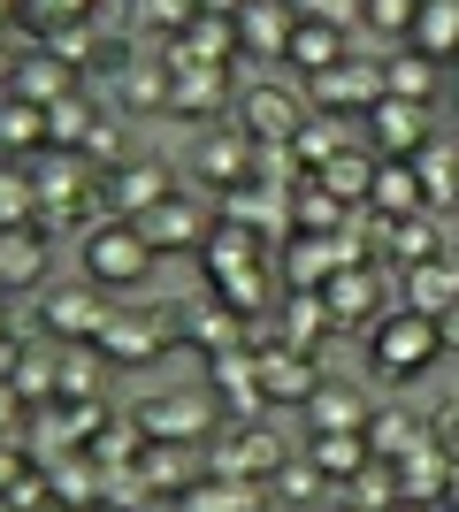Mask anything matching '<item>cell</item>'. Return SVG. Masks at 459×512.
Here are the masks:
<instances>
[{"mask_svg":"<svg viewBox=\"0 0 459 512\" xmlns=\"http://www.w3.org/2000/svg\"><path fill=\"white\" fill-rule=\"evenodd\" d=\"M153 245H146V230H138L131 214H108V222H92L85 237H77V268H85V283L92 291H131V283H146L153 276Z\"/></svg>","mask_w":459,"mask_h":512,"instance_id":"cell-1","label":"cell"},{"mask_svg":"<svg viewBox=\"0 0 459 512\" xmlns=\"http://www.w3.org/2000/svg\"><path fill=\"white\" fill-rule=\"evenodd\" d=\"M444 352V329L429 314H414V306H398V314H383L368 329V360H375V375L383 383H414L421 367Z\"/></svg>","mask_w":459,"mask_h":512,"instance_id":"cell-2","label":"cell"},{"mask_svg":"<svg viewBox=\"0 0 459 512\" xmlns=\"http://www.w3.org/2000/svg\"><path fill=\"white\" fill-rule=\"evenodd\" d=\"M39 321H46V344H92L100 321H108V291H92V283H46Z\"/></svg>","mask_w":459,"mask_h":512,"instance_id":"cell-3","label":"cell"},{"mask_svg":"<svg viewBox=\"0 0 459 512\" xmlns=\"http://www.w3.org/2000/svg\"><path fill=\"white\" fill-rule=\"evenodd\" d=\"M169 321H176V314H108L92 344H100V360H108V367H153V360L176 344Z\"/></svg>","mask_w":459,"mask_h":512,"instance_id":"cell-4","label":"cell"},{"mask_svg":"<svg viewBox=\"0 0 459 512\" xmlns=\"http://www.w3.org/2000/svg\"><path fill=\"white\" fill-rule=\"evenodd\" d=\"M383 100V62H337L322 69V77H306V107L314 115H368V107Z\"/></svg>","mask_w":459,"mask_h":512,"instance_id":"cell-5","label":"cell"},{"mask_svg":"<svg viewBox=\"0 0 459 512\" xmlns=\"http://www.w3.org/2000/svg\"><path fill=\"white\" fill-rule=\"evenodd\" d=\"M360 123H368V153H375V161H414V153L429 146V107L391 100V92H383Z\"/></svg>","mask_w":459,"mask_h":512,"instance_id":"cell-6","label":"cell"},{"mask_svg":"<svg viewBox=\"0 0 459 512\" xmlns=\"http://www.w3.org/2000/svg\"><path fill=\"white\" fill-rule=\"evenodd\" d=\"M138 230H146V245H153V253H184V245H207V237H215L222 222H207V214H199V199L169 192L161 207H146V214H138Z\"/></svg>","mask_w":459,"mask_h":512,"instance_id":"cell-7","label":"cell"},{"mask_svg":"<svg viewBox=\"0 0 459 512\" xmlns=\"http://www.w3.org/2000/svg\"><path fill=\"white\" fill-rule=\"evenodd\" d=\"M85 85L77 69L46 46V54H23V62H8V100H23V107H62L69 92Z\"/></svg>","mask_w":459,"mask_h":512,"instance_id":"cell-8","label":"cell"},{"mask_svg":"<svg viewBox=\"0 0 459 512\" xmlns=\"http://www.w3.org/2000/svg\"><path fill=\"white\" fill-rule=\"evenodd\" d=\"M284 459H291V451L276 444L268 428H230V436H222V451L207 459V474H222V482H238V474H245V482H268Z\"/></svg>","mask_w":459,"mask_h":512,"instance_id":"cell-9","label":"cell"},{"mask_svg":"<svg viewBox=\"0 0 459 512\" xmlns=\"http://www.w3.org/2000/svg\"><path fill=\"white\" fill-rule=\"evenodd\" d=\"M299 130H306V107L291 100V92H276V85L245 92V138H253V146H291Z\"/></svg>","mask_w":459,"mask_h":512,"instance_id":"cell-10","label":"cell"},{"mask_svg":"<svg viewBox=\"0 0 459 512\" xmlns=\"http://www.w3.org/2000/svg\"><path fill=\"white\" fill-rule=\"evenodd\" d=\"M253 360H261V398H276V406H299V413H306V398L322 390L314 360H306V352H291V344H268V352H253Z\"/></svg>","mask_w":459,"mask_h":512,"instance_id":"cell-11","label":"cell"},{"mask_svg":"<svg viewBox=\"0 0 459 512\" xmlns=\"http://www.w3.org/2000/svg\"><path fill=\"white\" fill-rule=\"evenodd\" d=\"M230 23H238V46H245V54H268V62H284V54H291V31H299V16H291L284 0H245Z\"/></svg>","mask_w":459,"mask_h":512,"instance_id":"cell-12","label":"cell"},{"mask_svg":"<svg viewBox=\"0 0 459 512\" xmlns=\"http://www.w3.org/2000/svg\"><path fill=\"white\" fill-rule=\"evenodd\" d=\"M368 390H352V383H322L314 398H306V428L314 436H360L368 428Z\"/></svg>","mask_w":459,"mask_h":512,"instance_id":"cell-13","label":"cell"},{"mask_svg":"<svg viewBox=\"0 0 459 512\" xmlns=\"http://www.w3.org/2000/svg\"><path fill=\"white\" fill-rule=\"evenodd\" d=\"M383 92L437 115V100H444V62H429V54H414V46H398L391 62H383Z\"/></svg>","mask_w":459,"mask_h":512,"instance_id":"cell-14","label":"cell"},{"mask_svg":"<svg viewBox=\"0 0 459 512\" xmlns=\"http://www.w3.org/2000/svg\"><path fill=\"white\" fill-rule=\"evenodd\" d=\"M406 46L452 69V62H459V0H421V8H414V31H406Z\"/></svg>","mask_w":459,"mask_h":512,"instance_id":"cell-15","label":"cell"},{"mask_svg":"<svg viewBox=\"0 0 459 512\" xmlns=\"http://www.w3.org/2000/svg\"><path fill=\"white\" fill-rule=\"evenodd\" d=\"M322 299H329V314H337V329H345V321H360V314L375 321V306H383V283H375V268L345 260V268L322 283Z\"/></svg>","mask_w":459,"mask_h":512,"instance_id":"cell-16","label":"cell"},{"mask_svg":"<svg viewBox=\"0 0 459 512\" xmlns=\"http://www.w3.org/2000/svg\"><path fill=\"white\" fill-rule=\"evenodd\" d=\"M176 92H169V115H215L222 100H230V85H222L215 62H169Z\"/></svg>","mask_w":459,"mask_h":512,"instance_id":"cell-17","label":"cell"},{"mask_svg":"<svg viewBox=\"0 0 459 512\" xmlns=\"http://www.w3.org/2000/svg\"><path fill=\"white\" fill-rule=\"evenodd\" d=\"M391 467H398V497H414V505H421V497L437 505V497L452 490V459H444V451L429 444V436H421V444L406 451V459H391Z\"/></svg>","mask_w":459,"mask_h":512,"instance_id":"cell-18","label":"cell"},{"mask_svg":"<svg viewBox=\"0 0 459 512\" xmlns=\"http://www.w3.org/2000/svg\"><path fill=\"white\" fill-rule=\"evenodd\" d=\"M345 54H352V39L337 31V23L299 16V31H291V54H284V62H291V69H306V77H322V69H337Z\"/></svg>","mask_w":459,"mask_h":512,"instance_id":"cell-19","label":"cell"},{"mask_svg":"<svg viewBox=\"0 0 459 512\" xmlns=\"http://www.w3.org/2000/svg\"><path fill=\"white\" fill-rule=\"evenodd\" d=\"M46 283V230H8L0 237V291H39Z\"/></svg>","mask_w":459,"mask_h":512,"instance_id":"cell-20","label":"cell"},{"mask_svg":"<svg viewBox=\"0 0 459 512\" xmlns=\"http://www.w3.org/2000/svg\"><path fill=\"white\" fill-rule=\"evenodd\" d=\"M368 207H383V222L429 214V199H421V176H414V161H375V192H368Z\"/></svg>","mask_w":459,"mask_h":512,"instance_id":"cell-21","label":"cell"},{"mask_svg":"<svg viewBox=\"0 0 459 512\" xmlns=\"http://www.w3.org/2000/svg\"><path fill=\"white\" fill-rule=\"evenodd\" d=\"M391 268L406 276V268H429V260H444V230H437V214H406V222H391Z\"/></svg>","mask_w":459,"mask_h":512,"instance_id":"cell-22","label":"cell"},{"mask_svg":"<svg viewBox=\"0 0 459 512\" xmlns=\"http://www.w3.org/2000/svg\"><path fill=\"white\" fill-rule=\"evenodd\" d=\"M406 306L429 321H444L459 306V268L452 260H429V268H406Z\"/></svg>","mask_w":459,"mask_h":512,"instance_id":"cell-23","label":"cell"},{"mask_svg":"<svg viewBox=\"0 0 459 512\" xmlns=\"http://www.w3.org/2000/svg\"><path fill=\"white\" fill-rule=\"evenodd\" d=\"M414 176H421V199H429V214H444V207H459V146H429L414 153Z\"/></svg>","mask_w":459,"mask_h":512,"instance_id":"cell-24","label":"cell"},{"mask_svg":"<svg viewBox=\"0 0 459 512\" xmlns=\"http://www.w3.org/2000/svg\"><path fill=\"white\" fill-rule=\"evenodd\" d=\"M199 176L222 184V192H245L253 184V138H207L199 146Z\"/></svg>","mask_w":459,"mask_h":512,"instance_id":"cell-25","label":"cell"},{"mask_svg":"<svg viewBox=\"0 0 459 512\" xmlns=\"http://www.w3.org/2000/svg\"><path fill=\"white\" fill-rule=\"evenodd\" d=\"M108 199H115V207H123V214L138 222L146 207H161V199H169V169H161V161H131V169H123V176L108 184Z\"/></svg>","mask_w":459,"mask_h":512,"instance_id":"cell-26","label":"cell"},{"mask_svg":"<svg viewBox=\"0 0 459 512\" xmlns=\"http://www.w3.org/2000/svg\"><path fill=\"white\" fill-rule=\"evenodd\" d=\"M92 123H100V92H85V85H77L62 107H46V146L77 153V146H85V130H92Z\"/></svg>","mask_w":459,"mask_h":512,"instance_id":"cell-27","label":"cell"},{"mask_svg":"<svg viewBox=\"0 0 459 512\" xmlns=\"http://www.w3.org/2000/svg\"><path fill=\"white\" fill-rule=\"evenodd\" d=\"M8 230H39V184L16 161H0V237Z\"/></svg>","mask_w":459,"mask_h":512,"instance_id":"cell-28","label":"cell"},{"mask_svg":"<svg viewBox=\"0 0 459 512\" xmlns=\"http://www.w3.org/2000/svg\"><path fill=\"white\" fill-rule=\"evenodd\" d=\"M138 428H146V436H207V428H215V406H207V398H184V406H138Z\"/></svg>","mask_w":459,"mask_h":512,"instance_id":"cell-29","label":"cell"},{"mask_svg":"<svg viewBox=\"0 0 459 512\" xmlns=\"http://www.w3.org/2000/svg\"><path fill=\"white\" fill-rule=\"evenodd\" d=\"M329 329H337V314H329L322 291H306V299H291V306H284V344H291V352H314Z\"/></svg>","mask_w":459,"mask_h":512,"instance_id":"cell-30","label":"cell"},{"mask_svg":"<svg viewBox=\"0 0 459 512\" xmlns=\"http://www.w3.org/2000/svg\"><path fill=\"white\" fill-rule=\"evenodd\" d=\"M306 459H314L329 482H352V474L368 467L375 451H368V428H360V436H314V451H306Z\"/></svg>","mask_w":459,"mask_h":512,"instance_id":"cell-31","label":"cell"},{"mask_svg":"<svg viewBox=\"0 0 459 512\" xmlns=\"http://www.w3.org/2000/svg\"><path fill=\"white\" fill-rule=\"evenodd\" d=\"M322 490H329V474L314 467V459H299V451H291L284 467L268 474V497H276V505H314Z\"/></svg>","mask_w":459,"mask_h":512,"instance_id":"cell-32","label":"cell"},{"mask_svg":"<svg viewBox=\"0 0 459 512\" xmlns=\"http://www.w3.org/2000/svg\"><path fill=\"white\" fill-rule=\"evenodd\" d=\"M322 192H329V199H368V192H375V153H368V146L337 153V161L322 169Z\"/></svg>","mask_w":459,"mask_h":512,"instance_id":"cell-33","label":"cell"},{"mask_svg":"<svg viewBox=\"0 0 459 512\" xmlns=\"http://www.w3.org/2000/svg\"><path fill=\"white\" fill-rule=\"evenodd\" d=\"M169 92H176V77H169V69L138 62L131 77H123V100H115V107H131V115H153V107H169Z\"/></svg>","mask_w":459,"mask_h":512,"instance_id":"cell-34","label":"cell"},{"mask_svg":"<svg viewBox=\"0 0 459 512\" xmlns=\"http://www.w3.org/2000/svg\"><path fill=\"white\" fill-rule=\"evenodd\" d=\"M291 153L306 161V176H322L329 161H337V153H352V146H345V130H337V123H306L299 138H291Z\"/></svg>","mask_w":459,"mask_h":512,"instance_id":"cell-35","label":"cell"},{"mask_svg":"<svg viewBox=\"0 0 459 512\" xmlns=\"http://www.w3.org/2000/svg\"><path fill=\"white\" fill-rule=\"evenodd\" d=\"M0 138H8V146H46V107H23V100H8V92H0Z\"/></svg>","mask_w":459,"mask_h":512,"instance_id":"cell-36","label":"cell"},{"mask_svg":"<svg viewBox=\"0 0 459 512\" xmlns=\"http://www.w3.org/2000/svg\"><path fill=\"white\" fill-rule=\"evenodd\" d=\"M92 161V169H108V161H123L131 169V146H123V123H115V107H100V123L85 130V146H77Z\"/></svg>","mask_w":459,"mask_h":512,"instance_id":"cell-37","label":"cell"},{"mask_svg":"<svg viewBox=\"0 0 459 512\" xmlns=\"http://www.w3.org/2000/svg\"><path fill=\"white\" fill-rule=\"evenodd\" d=\"M329 260H337V245H329V237H299V245H291V283H306V291H322V283L337 276Z\"/></svg>","mask_w":459,"mask_h":512,"instance_id":"cell-38","label":"cell"},{"mask_svg":"<svg viewBox=\"0 0 459 512\" xmlns=\"http://www.w3.org/2000/svg\"><path fill=\"white\" fill-rule=\"evenodd\" d=\"M62 390L69 398H92V390H100V344H62Z\"/></svg>","mask_w":459,"mask_h":512,"instance_id":"cell-39","label":"cell"},{"mask_svg":"<svg viewBox=\"0 0 459 512\" xmlns=\"http://www.w3.org/2000/svg\"><path fill=\"white\" fill-rule=\"evenodd\" d=\"M414 8L421 0H368V23L375 31H414Z\"/></svg>","mask_w":459,"mask_h":512,"instance_id":"cell-40","label":"cell"},{"mask_svg":"<svg viewBox=\"0 0 459 512\" xmlns=\"http://www.w3.org/2000/svg\"><path fill=\"white\" fill-rule=\"evenodd\" d=\"M192 8H199V0H138V16L161 23V31H176V23H199Z\"/></svg>","mask_w":459,"mask_h":512,"instance_id":"cell-41","label":"cell"},{"mask_svg":"<svg viewBox=\"0 0 459 512\" xmlns=\"http://www.w3.org/2000/svg\"><path fill=\"white\" fill-rule=\"evenodd\" d=\"M23 474H31V451H16V436H0V505H8V490Z\"/></svg>","mask_w":459,"mask_h":512,"instance_id":"cell-42","label":"cell"},{"mask_svg":"<svg viewBox=\"0 0 459 512\" xmlns=\"http://www.w3.org/2000/svg\"><path fill=\"white\" fill-rule=\"evenodd\" d=\"M16 428H23V390L0 383V436H16Z\"/></svg>","mask_w":459,"mask_h":512,"instance_id":"cell-43","label":"cell"},{"mask_svg":"<svg viewBox=\"0 0 459 512\" xmlns=\"http://www.w3.org/2000/svg\"><path fill=\"white\" fill-rule=\"evenodd\" d=\"M437 329H444V344H459V306H452V314L437 321Z\"/></svg>","mask_w":459,"mask_h":512,"instance_id":"cell-44","label":"cell"},{"mask_svg":"<svg viewBox=\"0 0 459 512\" xmlns=\"http://www.w3.org/2000/svg\"><path fill=\"white\" fill-rule=\"evenodd\" d=\"M391 512H444V505H414V497H398V505Z\"/></svg>","mask_w":459,"mask_h":512,"instance_id":"cell-45","label":"cell"},{"mask_svg":"<svg viewBox=\"0 0 459 512\" xmlns=\"http://www.w3.org/2000/svg\"><path fill=\"white\" fill-rule=\"evenodd\" d=\"M444 85H452V100H459V62H452V69H444Z\"/></svg>","mask_w":459,"mask_h":512,"instance_id":"cell-46","label":"cell"},{"mask_svg":"<svg viewBox=\"0 0 459 512\" xmlns=\"http://www.w3.org/2000/svg\"><path fill=\"white\" fill-rule=\"evenodd\" d=\"M0 16H16V0H0Z\"/></svg>","mask_w":459,"mask_h":512,"instance_id":"cell-47","label":"cell"},{"mask_svg":"<svg viewBox=\"0 0 459 512\" xmlns=\"http://www.w3.org/2000/svg\"><path fill=\"white\" fill-rule=\"evenodd\" d=\"M0 329H8V314H0ZM0 344H8V337H0Z\"/></svg>","mask_w":459,"mask_h":512,"instance_id":"cell-48","label":"cell"},{"mask_svg":"<svg viewBox=\"0 0 459 512\" xmlns=\"http://www.w3.org/2000/svg\"><path fill=\"white\" fill-rule=\"evenodd\" d=\"M337 512H360V505H337Z\"/></svg>","mask_w":459,"mask_h":512,"instance_id":"cell-49","label":"cell"}]
</instances>
